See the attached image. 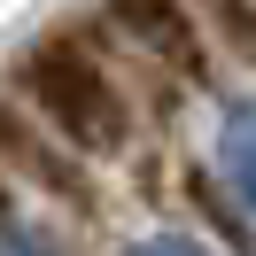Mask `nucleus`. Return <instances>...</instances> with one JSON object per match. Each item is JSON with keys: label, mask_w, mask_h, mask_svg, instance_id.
<instances>
[{"label": "nucleus", "mask_w": 256, "mask_h": 256, "mask_svg": "<svg viewBox=\"0 0 256 256\" xmlns=\"http://www.w3.org/2000/svg\"><path fill=\"white\" fill-rule=\"evenodd\" d=\"M24 94H32L39 116H47L70 148H86V156H109L132 132V109H124V94H116V78L86 47H70V39H54V47H39L32 62H24Z\"/></svg>", "instance_id": "f257e3e1"}, {"label": "nucleus", "mask_w": 256, "mask_h": 256, "mask_svg": "<svg viewBox=\"0 0 256 256\" xmlns=\"http://www.w3.org/2000/svg\"><path fill=\"white\" fill-rule=\"evenodd\" d=\"M116 32L132 39V47H148L163 70H186V78H202V24H194L186 0H109Z\"/></svg>", "instance_id": "f03ea898"}, {"label": "nucleus", "mask_w": 256, "mask_h": 256, "mask_svg": "<svg viewBox=\"0 0 256 256\" xmlns=\"http://www.w3.org/2000/svg\"><path fill=\"white\" fill-rule=\"evenodd\" d=\"M186 8H194V24H202L225 54L256 62V0H186Z\"/></svg>", "instance_id": "7ed1b4c3"}, {"label": "nucleus", "mask_w": 256, "mask_h": 256, "mask_svg": "<svg viewBox=\"0 0 256 256\" xmlns=\"http://www.w3.org/2000/svg\"><path fill=\"white\" fill-rule=\"evenodd\" d=\"M225 178L240 186V202L256 210V101H240L225 116Z\"/></svg>", "instance_id": "20e7f679"}, {"label": "nucleus", "mask_w": 256, "mask_h": 256, "mask_svg": "<svg viewBox=\"0 0 256 256\" xmlns=\"http://www.w3.org/2000/svg\"><path fill=\"white\" fill-rule=\"evenodd\" d=\"M140 256H202V248H194V240H148Z\"/></svg>", "instance_id": "39448f33"}, {"label": "nucleus", "mask_w": 256, "mask_h": 256, "mask_svg": "<svg viewBox=\"0 0 256 256\" xmlns=\"http://www.w3.org/2000/svg\"><path fill=\"white\" fill-rule=\"evenodd\" d=\"M0 210H8V194H0Z\"/></svg>", "instance_id": "423d86ee"}]
</instances>
